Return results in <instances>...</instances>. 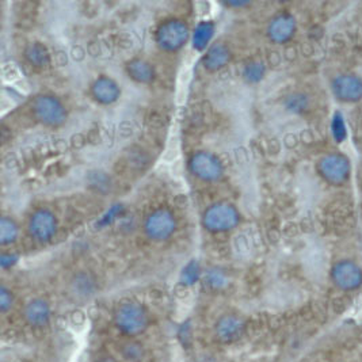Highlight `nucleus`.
I'll list each match as a JSON object with an SVG mask.
<instances>
[{"label":"nucleus","instance_id":"obj_27","mask_svg":"<svg viewBox=\"0 0 362 362\" xmlns=\"http://www.w3.org/2000/svg\"><path fill=\"white\" fill-rule=\"evenodd\" d=\"M14 305V295L4 285L0 286V313H8Z\"/></svg>","mask_w":362,"mask_h":362},{"label":"nucleus","instance_id":"obj_6","mask_svg":"<svg viewBox=\"0 0 362 362\" xmlns=\"http://www.w3.org/2000/svg\"><path fill=\"white\" fill-rule=\"evenodd\" d=\"M33 115L40 124L48 128H60L68 119L64 103L54 95L48 94L38 95L34 99Z\"/></svg>","mask_w":362,"mask_h":362},{"label":"nucleus","instance_id":"obj_19","mask_svg":"<svg viewBox=\"0 0 362 362\" xmlns=\"http://www.w3.org/2000/svg\"><path fill=\"white\" fill-rule=\"evenodd\" d=\"M282 105L288 113L303 115L311 110L313 100L308 94H305L303 91H293L284 98Z\"/></svg>","mask_w":362,"mask_h":362},{"label":"nucleus","instance_id":"obj_4","mask_svg":"<svg viewBox=\"0 0 362 362\" xmlns=\"http://www.w3.org/2000/svg\"><path fill=\"white\" fill-rule=\"evenodd\" d=\"M190 38L192 33L187 23L175 18L162 22L155 32V41L158 47L168 53L181 50Z\"/></svg>","mask_w":362,"mask_h":362},{"label":"nucleus","instance_id":"obj_29","mask_svg":"<svg viewBox=\"0 0 362 362\" xmlns=\"http://www.w3.org/2000/svg\"><path fill=\"white\" fill-rule=\"evenodd\" d=\"M19 261V257L14 252H1L0 255V267L3 270H8L11 267H14Z\"/></svg>","mask_w":362,"mask_h":362},{"label":"nucleus","instance_id":"obj_18","mask_svg":"<svg viewBox=\"0 0 362 362\" xmlns=\"http://www.w3.org/2000/svg\"><path fill=\"white\" fill-rule=\"evenodd\" d=\"M71 292L76 298H90L97 292V281L94 280V277L90 273L81 272L75 274L71 281Z\"/></svg>","mask_w":362,"mask_h":362},{"label":"nucleus","instance_id":"obj_14","mask_svg":"<svg viewBox=\"0 0 362 362\" xmlns=\"http://www.w3.org/2000/svg\"><path fill=\"white\" fill-rule=\"evenodd\" d=\"M25 320L32 327H45L52 317V308L49 303L44 298H33L30 300L23 310Z\"/></svg>","mask_w":362,"mask_h":362},{"label":"nucleus","instance_id":"obj_25","mask_svg":"<svg viewBox=\"0 0 362 362\" xmlns=\"http://www.w3.org/2000/svg\"><path fill=\"white\" fill-rule=\"evenodd\" d=\"M202 270H201V264L197 259H192L187 264H185V267L182 269L181 281L182 285L185 286H193L196 285L198 281L202 279Z\"/></svg>","mask_w":362,"mask_h":362},{"label":"nucleus","instance_id":"obj_30","mask_svg":"<svg viewBox=\"0 0 362 362\" xmlns=\"http://www.w3.org/2000/svg\"><path fill=\"white\" fill-rule=\"evenodd\" d=\"M250 4H251V1H248V0H228V1H224L226 7L235 8V10L245 8V7H248Z\"/></svg>","mask_w":362,"mask_h":362},{"label":"nucleus","instance_id":"obj_22","mask_svg":"<svg viewBox=\"0 0 362 362\" xmlns=\"http://www.w3.org/2000/svg\"><path fill=\"white\" fill-rule=\"evenodd\" d=\"M19 236V227L17 221L8 216H3L0 218V245L10 246L17 242Z\"/></svg>","mask_w":362,"mask_h":362},{"label":"nucleus","instance_id":"obj_15","mask_svg":"<svg viewBox=\"0 0 362 362\" xmlns=\"http://www.w3.org/2000/svg\"><path fill=\"white\" fill-rule=\"evenodd\" d=\"M232 60L230 49L223 42L212 44L202 59V66L209 72H217L228 66Z\"/></svg>","mask_w":362,"mask_h":362},{"label":"nucleus","instance_id":"obj_21","mask_svg":"<svg viewBox=\"0 0 362 362\" xmlns=\"http://www.w3.org/2000/svg\"><path fill=\"white\" fill-rule=\"evenodd\" d=\"M202 280H204L205 286L211 291H223L230 284V277L226 273V270H223L221 267H216V266L209 267L208 270L204 272Z\"/></svg>","mask_w":362,"mask_h":362},{"label":"nucleus","instance_id":"obj_28","mask_svg":"<svg viewBox=\"0 0 362 362\" xmlns=\"http://www.w3.org/2000/svg\"><path fill=\"white\" fill-rule=\"evenodd\" d=\"M332 125H331V129H332V136L335 137V140L338 143H341L346 137V128L345 124H344V118L339 113H337L335 117L332 118Z\"/></svg>","mask_w":362,"mask_h":362},{"label":"nucleus","instance_id":"obj_24","mask_svg":"<svg viewBox=\"0 0 362 362\" xmlns=\"http://www.w3.org/2000/svg\"><path fill=\"white\" fill-rule=\"evenodd\" d=\"M119 353H121V357L128 362H143L146 358L144 346L136 341H128L122 344Z\"/></svg>","mask_w":362,"mask_h":362},{"label":"nucleus","instance_id":"obj_20","mask_svg":"<svg viewBox=\"0 0 362 362\" xmlns=\"http://www.w3.org/2000/svg\"><path fill=\"white\" fill-rule=\"evenodd\" d=\"M26 62L38 69H44L50 64V53L41 42H32L25 49Z\"/></svg>","mask_w":362,"mask_h":362},{"label":"nucleus","instance_id":"obj_17","mask_svg":"<svg viewBox=\"0 0 362 362\" xmlns=\"http://www.w3.org/2000/svg\"><path fill=\"white\" fill-rule=\"evenodd\" d=\"M216 33V25L212 21H201L198 22L197 26L194 28L192 33V45L193 49L202 52L211 47V42L214 40Z\"/></svg>","mask_w":362,"mask_h":362},{"label":"nucleus","instance_id":"obj_9","mask_svg":"<svg viewBox=\"0 0 362 362\" xmlns=\"http://www.w3.org/2000/svg\"><path fill=\"white\" fill-rule=\"evenodd\" d=\"M329 88L334 98L341 103L353 105L362 100V78L357 74H338L332 78Z\"/></svg>","mask_w":362,"mask_h":362},{"label":"nucleus","instance_id":"obj_26","mask_svg":"<svg viewBox=\"0 0 362 362\" xmlns=\"http://www.w3.org/2000/svg\"><path fill=\"white\" fill-rule=\"evenodd\" d=\"M124 214H125V206L122 204H115V205L110 206V209L106 214H103L99 217L95 227L99 230L106 228L107 226H112L118 217L124 216Z\"/></svg>","mask_w":362,"mask_h":362},{"label":"nucleus","instance_id":"obj_11","mask_svg":"<svg viewBox=\"0 0 362 362\" xmlns=\"http://www.w3.org/2000/svg\"><path fill=\"white\" fill-rule=\"evenodd\" d=\"M297 32V21L291 13L282 11L276 14L267 23L266 34L273 44L282 45L289 42Z\"/></svg>","mask_w":362,"mask_h":362},{"label":"nucleus","instance_id":"obj_8","mask_svg":"<svg viewBox=\"0 0 362 362\" xmlns=\"http://www.w3.org/2000/svg\"><path fill=\"white\" fill-rule=\"evenodd\" d=\"M329 279L342 292H354L362 286V267L353 259H341L332 264Z\"/></svg>","mask_w":362,"mask_h":362},{"label":"nucleus","instance_id":"obj_12","mask_svg":"<svg viewBox=\"0 0 362 362\" xmlns=\"http://www.w3.org/2000/svg\"><path fill=\"white\" fill-rule=\"evenodd\" d=\"M246 325L242 317L238 315H224L221 316L214 326V334L217 339L223 344H233L239 341L245 332Z\"/></svg>","mask_w":362,"mask_h":362},{"label":"nucleus","instance_id":"obj_10","mask_svg":"<svg viewBox=\"0 0 362 362\" xmlns=\"http://www.w3.org/2000/svg\"><path fill=\"white\" fill-rule=\"evenodd\" d=\"M57 217L49 209L40 208L30 214L28 221V232L35 242L48 243L57 235Z\"/></svg>","mask_w":362,"mask_h":362},{"label":"nucleus","instance_id":"obj_16","mask_svg":"<svg viewBox=\"0 0 362 362\" xmlns=\"http://www.w3.org/2000/svg\"><path fill=\"white\" fill-rule=\"evenodd\" d=\"M125 69H127L128 76L134 82L140 83V84H148V83L153 82V79L156 76L153 66L147 60L140 59V57L129 60L125 66Z\"/></svg>","mask_w":362,"mask_h":362},{"label":"nucleus","instance_id":"obj_2","mask_svg":"<svg viewBox=\"0 0 362 362\" xmlns=\"http://www.w3.org/2000/svg\"><path fill=\"white\" fill-rule=\"evenodd\" d=\"M316 173L331 186H344L351 175V162L342 152H327L317 159Z\"/></svg>","mask_w":362,"mask_h":362},{"label":"nucleus","instance_id":"obj_3","mask_svg":"<svg viewBox=\"0 0 362 362\" xmlns=\"http://www.w3.org/2000/svg\"><path fill=\"white\" fill-rule=\"evenodd\" d=\"M115 322L117 329L122 334L137 337L148 327V313L141 304L128 301L121 304L115 311Z\"/></svg>","mask_w":362,"mask_h":362},{"label":"nucleus","instance_id":"obj_7","mask_svg":"<svg viewBox=\"0 0 362 362\" xmlns=\"http://www.w3.org/2000/svg\"><path fill=\"white\" fill-rule=\"evenodd\" d=\"M189 171L202 182L220 181L224 177V165L209 151H198L189 159Z\"/></svg>","mask_w":362,"mask_h":362},{"label":"nucleus","instance_id":"obj_31","mask_svg":"<svg viewBox=\"0 0 362 362\" xmlns=\"http://www.w3.org/2000/svg\"><path fill=\"white\" fill-rule=\"evenodd\" d=\"M100 362H115V360H112V358H105V360H100Z\"/></svg>","mask_w":362,"mask_h":362},{"label":"nucleus","instance_id":"obj_5","mask_svg":"<svg viewBox=\"0 0 362 362\" xmlns=\"http://www.w3.org/2000/svg\"><path fill=\"white\" fill-rule=\"evenodd\" d=\"M143 228L149 240L165 242L178 230V221L173 211L162 206L147 214Z\"/></svg>","mask_w":362,"mask_h":362},{"label":"nucleus","instance_id":"obj_1","mask_svg":"<svg viewBox=\"0 0 362 362\" xmlns=\"http://www.w3.org/2000/svg\"><path fill=\"white\" fill-rule=\"evenodd\" d=\"M240 218V212L233 204L218 201L205 209L201 223L202 227L211 233H226L235 230L239 226Z\"/></svg>","mask_w":362,"mask_h":362},{"label":"nucleus","instance_id":"obj_13","mask_svg":"<svg viewBox=\"0 0 362 362\" xmlns=\"http://www.w3.org/2000/svg\"><path fill=\"white\" fill-rule=\"evenodd\" d=\"M90 94L99 105L110 106V105H115L121 97V87L110 76L102 75L91 83Z\"/></svg>","mask_w":362,"mask_h":362},{"label":"nucleus","instance_id":"obj_23","mask_svg":"<svg viewBox=\"0 0 362 362\" xmlns=\"http://www.w3.org/2000/svg\"><path fill=\"white\" fill-rule=\"evenodd\" d=\"M266 75V66L261 60L247 62L242 69V78L248 84H258L264 81Z\"/></svg>","mask_w":362,"mask_h":362}]
</instances>
